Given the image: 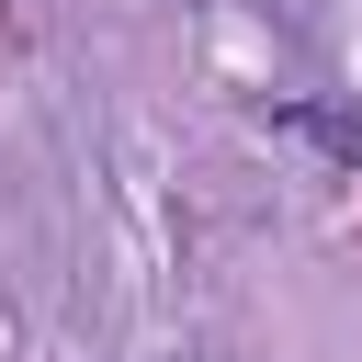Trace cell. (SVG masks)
Returning a JSON list of instances; mask_svg holds the SVG:
<instances>
[{"label": "cell", "instance_id": "cell-1", "mask_svg": "<svg viewBox=\"0 0 362 362\" xmlns=\"http://www.w3.org/2000/svg\"><path fill=\"white\" fill-rule=\"evenodd\" d=\"M283 124H294V136H317L339 170H362V113H339V102H283Z\"/></svg>", "mask_w": 362, "mask_h": 362}]
</instances>
